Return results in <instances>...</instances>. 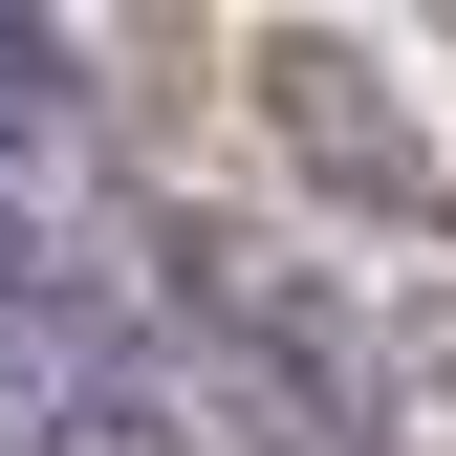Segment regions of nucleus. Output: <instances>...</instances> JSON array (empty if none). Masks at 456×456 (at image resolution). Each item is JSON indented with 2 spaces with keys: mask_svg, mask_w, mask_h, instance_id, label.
I'll use <instances>...</instances> for the list:
<instances>
[{
  "mask_svg": "<svg viewBox=\"0 0 456 456\" xmlns=\"http://www.w3.org/2000/svg\"><path fill=\"white\" fill-rule=\"evenodd\" d=\"M261 109L326 152V196H391V217H413V131L370 109V66H348V44H282V66H261Z\"/></svg>",
  "mask_w": 456,
  "mask_h": 456,
  "instance_id": "obj_1",
  "label": "nucleus"
},
{
  "mask_svg": "<svg viewBox=\"0 0 456 456\" xmlns=\"http://www.w3.org/2000/svg\"><path fill=\"white\" fill-rule=\"evenodd\" d=\"M0 152H87V87H66V44H22V22H0Z\"/></svg>",
  "mask_w": 456,
  "mask_h": 456,
  "instance_id": "obj_2",
  "label": "nucleus"
}]
</instances>
